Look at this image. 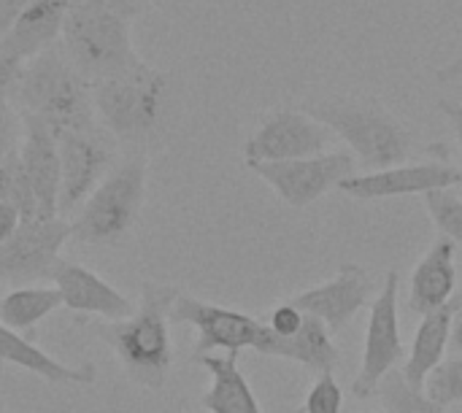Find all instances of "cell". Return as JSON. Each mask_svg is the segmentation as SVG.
<instances>
[{"label": "cell", "mask_w": 462, "mask_h": 413, "mask_svg": "<svg viewBox=\"0 0 462 413\" xmlns=\"http://www.w3.org/2000/svg\"><path fill=\"white\" fill-rule=\"evenodd\" d=\"M384 413H387V411H384Z\"/></svg>", "instance_id": "obj_39"}, {"label": "cell", "mask_w": 462, "mask_h": 413, "mask_svg": "<svg viewBox=\"0 0 462 413\" xmlns=\"http://www.w3.org/2000/svg\"><path fill=\"white\" fill-rule=\"evenodd\" d=\"M0 381H3V365H0ZM0 413H5V406H3V395H0Z\"/></svg>", "instance_id": "obj_38"}, {"label": "cell", "mask_w": 462, "mask_h": 413, "mask_svg": "<svg viewBox=\"0 0 462 413\" xmlns=\"http://www.w3.org/2000/svg\"><path fill=\"white\" fill-rule=\"evenodd\" d=\"M439 111L449 119V124H452V130H455V135H457V141H460L462 146V103L449 100V97H441L439 100Z\"/></svg>", "instance_id": "obj_35"}, {"label": "cell", "mask_w": 462, "mask_h": 413, "mask_svg": "<svg viewBox=\"0 0 462 413\" xmlns=\"http://www.w3.org/2000/svg\"><path fill=\"white\" fill-rule=\"evenodd\" d=\"M462 187V170L447 157L430 162H403L384 170L355 173L338 189L355 200H387V197H409V195H430L441 189Z\"/></svg>", "instance_id": "obj_14"}, {"label": "cell", "mask_w": 462, "mask_h": 413, "mask_svg": "<svg viewBox=\"0 0 462 413\" xmlns=\"http://www.w3.org/2000/svg\"><path fill=\"white\" fill-rule=\"evenodd\" d=\"M195 363L211 376V387L200 395V406L208 413H263L257 395L249 387L238 365V354H203Z\"/></svg>", "instance_id": "obj_22"}, {"label": "cell", "mask_w": 462, "mask_h": 413, "mask_svg": "<svg viewBox=\"0 0 462 413\" xmlns=\"http://www.w3.org/2000/svg\"><path fill=\"white\" fill-rule=\"evenodd\" d=\"M246 168L257 173L290 208H309L330 189H338L346 179H352L360 165L349 149H333L317 157L290 162H252Z\"/></svg>", "instance_id": "obj_8"}, {"label": "cell", "mask_w": 462, "mask_h": 413, "mask_svg": "<svg viewBox=\"0 0 462 413\" xmlns=\"http://www.w3.org/2000/svg\"><path fill=\"white\" fill-rule=\"evenodd\" d=\"M70 241L68 219H30L22 222L19 233L0 246V281L16 287H32L51 279L60 252Z\"/></svg>", "instance_id": "obj_12"}, {"label": "cell", "mask_w": 462, "mask_h": 413, "mask_svg": "<svg viewBox=\"0 0 462 413\" xmlns=\"http://www.w3.org/2000/svg\"><path fill=\"white\" fill-rule=\"evenodd\" d=\"M425 398L433 400L441 408L462 403V357H449L444 360L425 381L422 387Z\"/></svg>", "instance_id": "obj_27"}, {"label": "cell", "mask_w": 462, "mask_h": 413, "mask_svg": "<svg viewBox=\"0 0 462 413\" xmlns=\"http://www.w3.org/2000/svg\"><path fill=\"white\" fill-rule=\"evenodd\" d=\"M70 5L73 0H32L19 14L14 27L5 32L3 43L24 62L57 46L62 38V27H65Z\"/></svg>", "instance_id": "obj_20"}, {"label": "cell", "mask_w": 462, "mask_h": 413, "mask_svg": "<svg viewBox=\"0 0 462 413\" xmlns=\"http://www.w3.org/2000/svg\"><path fill=\"white\" fill-rule=\"evenodd\" d=\"M8 100L19 114L46 122L54 133L100 127L92 84L70 65L60 43L24 62Z\"/></svg>", "instance_id": "obj_3"}, {"label": "cell", "mask_w": 462, "mask_h": 413, "mask_svg": "<svg viewBox=\"0 0 462 413\" xmlns=\"http://www.w3.org/2000/svg\"><path fill=\"white\" fill-rule=\"evenodd\" d=\"M32 0H0V41L5 38V32L14 27V22L19 19V14L30 5Z\"/></svg>", "instance_id": "obj_34"}, {"label": "cell", "mask_w": 462, "mask_h": 413, "mask_svg": "<svg viewBox=\"0 0 462 413\" xmlns=\"http://www.w3.org/2000/svg\"><path fill=\"white\" fill-rule=\"evenodd\" d=\"M379 398H382L387 413H447V408H441L433 400H428L422 390H411L403 381V376L395 373V371L382 381Z\"/></svg>", "instance_id": "obj_25"}, {"label": "cell", "mask_w": 462, "mask_h": 413, "mask_svg": "<svg viewBox=\"0 0 462 413\" xmlns=\"http://www.w3.org/2000/svg\"><path fill=\"white\" fill-rule=\"evenodd\" d=\"M376 279L371 276L368 268L357 265V262H344L338 268V273L325 281L317 284L311 289H303L298 295L290 298V303L309 317H317L333 335L341 333L368 303H374L376 298Z\"/></svg>", "instance_id": "obj_13"}, {"label": "cell", "mask_w": 462, "mask_h": 413, "mask_svg": "<svg viewBox=\"0 0 462 413\" xmlns=\"http://www.w3.org/2000/svg\"><path fill=\"white\" fill-rule=\"evenodd\" d=\"M336 135L303 108H276L244 143V162H290L325 154Z\"/></svg>", "instance_id": "obj_10"}, {"label": "cell", "mask_w": 462, "mask_h": 413, "mask_svg": "<svg viewBox=\"0 0 462 413\" xmlns=\"http://www.w3.org/2000/svg\"><path fill=\"white\" fill-rule=\"evenodd\" d=\"M460 311L462 298H455L444 308L422 317V322L414 333L411 349H409V360L401 368V376L411 390H422L428 376L444 363V354H447V346L452 338V325Z\"/></svg>", "instance_id": "obj_19"}, {"label": "cell", "mask_w": 462, "mask_h": 413, "mask_svg": "<svg viewBox=\"0 0 462 413\" xmlns=\"http://www.w3.org/2000/svg\"><path fill=\"white\" fill-rule=\"evenodd\" d=\"M457 246L439 235L428 254L417 262L409 284V306L414 314H433L455 300L457 289Z\"/></svg>", "instance_id": "obj_17"}, {"label": "cell", "mask_w": 462, "mask_h": 413, "mask_svg": "<svg viewBox=\"0 0 462 413\" xmlns=\"http://www.w3.org/2000/svg\"><path fill=\"white\" fill-rule=\"evenodd\" d=\"M0 200L14 206L24 222L30 219H43L41 216V206L38 197L32 192V184L24 173V165L19 160V151H14L8 160L0 162Z\"/></svg>", "instance_id": "obj_24"}, {"label": "cell", "mask_w": 462, "mask_h": 413, "mask_svg": "<svg viewBox=\"0 0 462 413\" xmlns=\"http://www.w3.org/2000/svg\"><path fill=\"white\" fill-rule=\"evenodd\" d=\"M303 319H306V314H300L290 300L287 303H282V306H276L273 311H271V317H268V327H271V333L273 335H279V338H290V335H295L298 330H300V325H303Z\"/></svg>", "instance_id": "obj_30"}, {"label": "cell", "mask_w": 462, "mask_h": 413, "mask_svg": "<svg viewBox=\"0 0 462 413\" xmlns=\"http://www.w3.org/2000/svg\"><path fill=\"white\" fill-rule=\"evenodd\" d=\"M62 306V298L54 287H16L0 298V325L14 333H27L51 317Z\"/></svg>", "instance_id": "obj_23"}, {"label": "cell", "mask_w": 462, "mask_h": 413, "mask_svg": "<svg viewBox=\"0 0 462 413\" xmlns=\"http://www.w3.org/2000/svg\"><path fill=\"white\" fill-rule=\"evenodd\" d=\"M60 46L89 84L114 78L143 62L133 46L130 22L89 0H73Z\"/></svg>", "instance_id": "obj_5"}, {"label": "cell", "mask_w": 462, "mask_h": 413, "mask_svg": "<svg viewBox=\"0 0 462 413\" xmlns=\"http://www.w3.org/2000/svg\"><path fill=\"white\" fill-rule=\"evenodd\" d=\"M22 214L14 208V206H8V203H3L0 200V246L3 243H8L16 233H19V227H22Z\"/></svg>", "instance_id": "obj_33"}, {"label": "cell", "mask_w": 462, "mask_h": 413, "mask_svg": "<svg viewBox=\"0 0 462 413\" xmlns=\"http://www.w3.org/2000/svg\"><path fill=\"white\" fill-rule=\"evenodd\" d=\"M449 344L455 346V352L462 357V311L457 314L455 325H452V338H449Z\"/></svg>", "instance_id": "obj_37"}, {"label": "cell", "mask_w": 462, "mask_h": 413, "mask_svg": "<svg viewBox=\"0 0 462 413\" xmlns=\"http://www.w3.org/2000/svg\"><path fill=\"white\" fill-rule=\"evenodd\" d=\"M51 287L60 292L62 306L79 317H100V322H122L133 317L135 306L114 284L95 271L60 260L51 273Z\"/></svg>", "instance_id": "obj_15"}, {"label": "cell", "mask_w": 462, "mask_h": 413, "mask_svg": "<svg viewBox=\"0 0 462 413\" xmlns=\"http://www.w3.org/2000/svg\"><path fill=\"white\" fill-rule=\"evenodd\" d=\"M398 271H387L382 289L371 303V317L365 327V346L360 373L355 376L352 392L360 400H368L379 392L382 381L398 368L403 360V338H401V314H398Z\"/></svg>", "instance_id": "obj_9"}, {"label": "cell", "mask_w": 462, "mask_h": 413, "mask_svg": "<svg viewBox=\"0 0 462 413\" xmlns=\"http://www.w3.org/2000/svg\"><path fill=\"white\" fill-rule=\"evenodd\" d=\"M89 3H95V5H100V8H106V11H111V14L127 19V22H133V19H138L143 11H149L157 0H89Z\"/></svg>", "instance_id": "obj_32"}, {"label": "cell", "mask_w": 462, "mask_h": 413, "mask_svg": "<svg viewBox=\"0 0 462 413\" xmlns=\"http://www.w3.org/2000/svg\"><path fill=\"white\" fill-rule=\"evenodd\" d=\"M24 68V60L16 57L3 41H0V100H8L14 92V84Z\"/></svg>", "instance_id": "obj_31"}, {"label": "cell", "mask_w": 462, "mask_h": 413, "mask_svg": "<svg viewBox=\"0 0 462 413\" xmlns=\"http://www.w3.org/2000/svg\"><path fill=\"white\" fill-rule=\"evenodd\" d=\"M436 81H439V84H455V81H462V51L455 60H449L444 68L436 70Z\"/></svg>", "instance_id": "obj_36"}, {"label": "cell", "mask_w": 462, "mask_h": 413, "mask_svg": "<svg viewBox=\"0 0 462 413\" xmlns=\"http://www.w3.org/2000/svg\"><path fill=\"white\" fill-rule=\"evenodd\" d=\"M179 289L171 284L143 281L141 303L122 322H95L89 330L116 354L127 379L143 390H162L173 368L171 308Z\"/></svg>", "instance_id": "obj_1"}, {"label": "cell", "mask_w": 462, "mask_h": 413, "mask_svg": "<svg viewBox=\"0 0 462 413\" xmlns=\"http://www.w3.org/2000/svg\"><path fill=\"white\" fill-rule=\"evenodd\" d=\"M149 165L143 154L127 157L92 189L70 222V238L89 246H114L135 227L146 200Z\"/></svg>", "instance_id": "obj_6"}, {"label": "cell", "mask_w": 462, "mask_h": 413, "mask_svg": "<svg viewBox=\"0 0 462 413\" xmlns=\"http://www.w3.org/2000/svg\"><path fill=\"white\" fill-rule=\"evenodd\" d=\"M0 365H16L46 384H62V387H89L97 379V368L92 363L84 365H65L30 344L22 333H14L0 325Z\"/></svg>", "instance_id": "obj_18"}, {"label": "cell", "mask_w": 462, "mask_h": 413, "mask_svg": "<svg viewBox=\"0 0 462 413\" xmlns=\"http://www.w3.org/2000/svg\"><path fill=\"white\" fill-rule=\"evenodd\" d=\"M344 411V390L336 381L333 373H322L317 376V381L311 384L303 408L300 413H341Z\"/></svg>", "instance_id": "obj_28"}, {"label": "cell", "mask_w": 462, "mask_h": 413, "mask_svg": "<svg viewBox=\"0 0 462 413\" xmlns=\"http://www.w3.org/2000/svg\"><path fill=\"white\" fill-rule=\"evenodd\" d=\"M60 141V165H62V184H60V216L76 214L79 206L92 195V189L111 173L116 165L114 138L103 130H62L57 133Z\"/></svg>", "instance_id": "obj_11"}, {"label": "cell", "mask_w": 462, "mask_h": 413, "mask_svg": "<svg viewBox=\"0 0 462 413\" xmlns=\"http://www.w3.org/2000/svg\"><path fill=\"white\" fill-rule=\"evenodd\" d=\"M168 95L171 76L146 60L127 73L92 84V106L100 127L125 143H143L157 133Z\"/></svg>", "instance_id": "obj_4"}, {"label": "cell", "mask_w": 462, "mask_h": 413, "mask_svg": "<svg viewBox=\"0 0 462 413\" xmlns=\"http://www.w3.org/2000/svg\"><path fill=\"white\" fill-rule=\"evenodd\" d=\"M22 122H24V135L19 146V160L38 197L41 216L54 219L60 216V184H62L60 141H57V133L46 122L35 116H24V114H22Z\"/></svg>", "instance_id": "obj_16"}, {"label": "cell", "mask_w": 462, "mask_h": 413, "mask_svg": "<svg viewBox=\"0 0 462 413\" xmlns=\"http://www.w3.org/2000/svg\"><path fill=\"white\" fill-rule=\"evenodd\" d=\"M271 330V327H268ZM263 357H273V360H290L298 363L300 368H306L314 376L322 373H333L338 365V346L333 341V333L317 319L309 317L303 319L300 330L290 338H279V335H268V344L263 349Z\"/></svg>", "instance_id": "obj_21"}, {"label": "cell", "mask_w": 462, "mask_h": 413, "mask_svg": "<svg viewBox=\"0 0 462 413\" xmlns=\"http://www.w3.org/2000/svg\"><path fill=\"white\" fill-rule=\"evenodd\" d=\"M24 135L22 114L11 106V100H0V162L19 151Z\"/></svg>", "instance_id": "obj_29"}, {"label": "cell", "mask_w": 462, "mask_h": 413, "mask_svg": "<svg viewBox=\"0 0 462 413\" xmlns=\"http://www.w3.org/2000/svg\"><path fill=\"white\" fill-rule=\"evenodd\" d=\"M300 108L322 122L336 138H341L365 173L403 165L414 151L411 127L398 119V114H393L379 97L344 95L309 100L300 103Z\"/></svg>", "instance_id": "obj_2"}, {"label": "cell", "mask_w": 462, "mask_h": 413, "mask_svg": "<svg viewBox=\"0 0 462 413\" xmlns=\"http://www.w3.org/2000/svg\"><path fill=\"white\" fill-rule=\"evenodd\" d=\"M171 325H192L198 330V346L192 360L203 354H214L217 349L225 354H241L244 349L263 354L271 335L265 322L236 308L206 303L184 292H179L171 308Z\"/></svg>", "instance_id": "obj_7"}, {"label": "cell", "mask_w": 462, "mask_h": 413, "mask_svg": "<svg viewBox=\"0 0 462 413\" xmlns=\"http://www.w3.org/2000/svg\"><path fill=\"white\" fill-rule=\"evenodd\" d=\"M425 208L436 225V230L462 249V197L452 189L425 195Z\"/></svg>", "instance_id": "obj_26"}]
</instances>
